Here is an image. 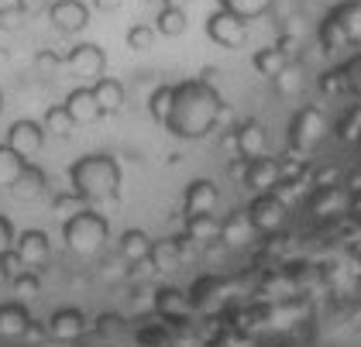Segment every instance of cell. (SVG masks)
I'll return each instance as SVG.
<instances>
[{
	"mask_svg": "<svg viewBox=\"0 0 361 347\" xmlns=\"http://www.w3.org/2000/svg\"><path fill=\"white\" fill-rule=\"evenodd\" d=\"M224 117V100L221 93L210 86L207 80H186L172 86V104L166 114V128L176 138H207V134L217 128V121Z\"/></svg>",
	"mask_w": 361,
	"mask_h": 347,
	"instance_id": "6da1fadb",
	"label": "cell"
},
{
	"mask_svg": "<svg viewBox=\"0 0 361 347\" xmlns=\"http://www.w3.org/2000/svg\"><path fill=\"white\" fill-rule=\"evenodd\" d=\"M69 183L86 203H107L121 193V165L114 155H83L73 162Z\"/></svg>",
	"mask_w": 361,
	"mask_h": 347,
	"instance_id": "7a4b0ae2",
	"label": "cell"
},
{
	"mask_svg": "<svg viewBox=\"0 0 361 347\" xmlns=\"http://www.w3.org/2000/svg\"><path fill=\"white\" fill-rule=\"evenodd\" d=\"M107 231H111V227H107V220L97 214V210H90V207H83L80 214L66 217V224H62L66 248H69V251H76V255H83V258L97 255V251L104 248Z\"/></svg>",
	"mask_w": 361,
	"mask_h": 347,
	"instance_id": "3957f363",
	"label": "cell"
},
{
	"mask_svg": "<svg viewBox=\"0 0 361 347\" xmlns=\"http://www.w3.org/2000/svg\"><path fill=\"white\" fill-rule=\"evenodd\" d=\"M324 134H327V117H324L320 107H303L293 117V124H289V141H293V152L296 155L317 148L324 141Z\"/></svg>",
	"mask_w": 361,
	"mask_h": 347,
	"instance_id": "277c9868",
	"label": "cell"
},
{
	"mask_svg": "<svg viewBox=\"0 0 361 347\" xmlns=\"http://www.w3.org/2000/svg\"><path fill=\"white\" fill-rule=\"evenodd\" d=\"M62 66L76 76V80H83L86 86H93V83L104 76V69H107V55L100 45H93V42H83V45H76L73 52L62 59Z\"/></svg>",
	"mask_w": 361,
	"mask_h": 347,
	"instance_id": "5b68a950",
	"label": "cell"
},
{
	"mask_svg": "<svg viewBox=\"0 0 361 347\" xmlns=\"http://www.w3.org/2000/svg\"><path fill=\"white\" fill-rule=\"evenodd\" d=\"M248 217H251V224H255V231H262V234H276L279 227L286 224V200L279 196L276 189L258 193V196L251 200Z\"/></svg>",
	"mask_w": 361,
	"mask_h": 347,
	"instance_id": "8992f818",
	"label": "cell"
},
{
	"mask_svg": "<svg viewBox=\"0 0 361 347\" xmlns=\"http://www.w3.org/2000/svg\"><path fill=\"white\" fill-rule=\"evenodd\" d=\"M207 35H210V42H217L221 49H241L245 42H248V21H241L238 14H231V11H217V14H210L207 18Z\"/></svg>",
	"mask_w": 361,
	"mask_h": 347,
	"instance_id": "52a82bcc",
	"label": "cell"
},
{
	"mask_svg": "<svg viewBox=\"0 0 361 347\" xmlns=\"http://www.w3.org/2000/svg\"><path fill=\"white\" fill-rule=\"evenodd\" d=\"M7 145L21 155V159H35L45 145V128L38 121H14L11 131H7Z\"/></svg>",
	"mask_w": 361,
	"mask_h": 347,
	"instance_id": "ba28073f",
	"label": "cell"
},
{
	"mask_svg": "<svg viewBox=\"0 0 361 347\" xmlns=\"http://www.w3.org/2000/svg\"><path fill=\"white\" fill-rule=\"evenodd\" d=\"M49 21L66 35H76L90 21V7L83 0H56V4H49Z\"/></svg>",
	"mask_w": 361,
	"mask_h": 347,
	"instance_id": "9c48e42d",
	"label": "cell"
},
{
	"mask_svg": "<svg viewBox=\"0 0 361 347\" xmlns=\"http://www.w3.org/2000/svg\"><path fill=\"white\" fill-rule=\"evenodd\" d=\"M221 203V193L214 186V179H193L186 186V196H183V210L186 217H196V214H214Z\"/></svg>",
	"mask_w": 361,
	"mask_h": 347,
	"instance_id": "30bf717a",
	"label": "cell"
},
{
	"mask_svg": "<svg viewBox=\"0 0 361 347\" xmlns=\"http://www.w3.org/2000/svg\"><path fill=\"white\" fill-rule=\"evenodd\" d=\"M14 258L28 268L45 265L49 262V234L45 231H25V234H18V241H14Z\"/></svg>",
	"mask_w": 361,
	"mask_h": 347,
	"instance_id": "8fae6325",
	"label": "cell"
},
{
	"mask_svg": "<svg viewBox=\"0 0 361 347\" xmlns=\"http://www.w3.org/2000/svg\"><path fill=\"white\" fill-rule=\"evenodd\" d=\"M234 148H238V155H241L245 162L262 159V155L269 152V134H265V124H262V121H245V124L238 128Z\"/></svg>",
	"mask_w": 361,
	"mask_h": 347,
	"instance_id": "7c38bea8",
	"label": "cell"
},
{
	"mask_svg": "<svg viewBox=\"0 0 361 347\" xmlns=\"http://www.w3.org/2000/svg\"><path fill=\"white\" fill-rule=\"evenodd\" d=\"M62 107L69 110V117H73L76 124H93L97 117H104V110H100L97 97H93V86H76V90L66 97Z\"/></svg>",
	"mask_w": 361,
	"mask_h": 347,
	"instance_id": "4fadbf2b",
	"label": "cell"
},
{
	"mask_svg": "<svg viewBox=\"0 0 361 347\" xmlns=\"http://www.w3.org/2000/svg\"><path fill=\"white\" fill-rule=\"evenodd\" d=\"M183 241L186 238H166V241H152V255L148 265L155 272H176L183 265Z\"/></svg>",
	"mask_w": 361,
	"mask_h": 347,
	"instance_id": "5bb4252c",
	"label": "cell"
},
{
	"mask_svg": "<svg viewBox=\"0 0 361 347\" xmlns=\"http://www.w3.org/2000/svg\"><path fill=\"white\" fill-rule=\"evenodd\" d=\"M279 179H282V165L276 159H251L248 162V186L258 189V193H269V189L279 186Z\"/></svg>",
	"mask_w": 361,
	"mask_h": 347,
	"instance_id": "9a60e30c",
	"label": "cell"
},
{
	"mask_svg": "<svg viewBox=\"0 0 361 347\" xmlns=\"http://www.w3.org/2000/svg\"><path fill=\"white\" fill-rule=\"evenodd\" d=\"M49 334L59 337V341H76V337L86 334V317L80 310H59L49 320Z\"/></svg>",
	"mask_w": 361,
	"mask_h": 347,
	"instance_id": "2e32d148",
	"label": "cell"
},
{
	"mask_svg": "<svg viewBox=\"0 0 361 347\" xmlns=\"http://www.w3.org/2000/svg\"><path fill=\"white\" fill-rule=\"evenodd\" d=\"M148 255H152V238H148L145 231L131 227V231L121 234V258H124L128 265H145Z\"/></svg>",
	"mask_w": 361,
	"mask_h": 347,
	"instance_id": "e0dca14e",
	"label": "cell"
},
{
	"mask_svg": "<svg viewBox=\"0 0 361 347\" xmlns=\"http://www.w3.org/2000/svg\"><path fill=\"white\" fill-rule=\"evenodd\" d=\"M221 238L227 241L231 248H245V244L255 238V224H251L248 210H238V214L227 217L221 224Z\"/></svg>",
	"mask_w": 361,
	"mask_h": 347,
	"instance_id": "ac0fdd59",
	"label": "cell"
},
{
	"mask_svg": "<svg viewBox=\"0 0 361 347\" xmlns=\"http://www.w3.org/2000/svg\"><path fill=\"white\" fill-rule=\"evenodd\" d=\"M28 327H31V313L18 299L0 306V334L4 337H21V334H28Z\"/></svg>",
	"mask_w": 361,
	"mask_h": 347,
	"instance_id": "d6986e66",
	"label": "cell"
},
{
	"mask_svg": "<svg viewBox=\"0 0 361 347\" xmlns=\"http://www.w3.org/2000/svg\"><path fill=\"white\" fill-rule=\"evenodd\" d=\"M93 97L104 114H117L124 107V86H121V80H111V76H100L93 83Z\"/></svg>",
	"mask_w": 361,
	"mask_h": 347,
	"instance_id": "ffe728a7",
	"label": "cell"
},
{
	"mask_svg": "<svg viewBox=\"0 0 361 347\" xmlns=\"http://www.w3.org/2000/svg\"><path fill=\"white\" fill-rule=\"evenodd\" d=\"M11 193L18 196V200H35V196H42L45 193V172L38 169V165H25V172L14 179V186H11Z\"/></svg>",
	"mask_w": 361,
	"mask_h": 347,
	"instance_id": "44dd1931",
	"label": "cell"
},
{
	"mask_svg": "<svg viewBox=\"0 0 361 347\" xmlns=\"http://www.w3.org/2000/svg\"><path fill=\"white\" fill-rule=\"evenodd\" d=\"M331 14L341 21L344 35H348V42H351V45H361V4H358V0L341 4L337 11H331Z\"/></svg>",
	"mask_w": 361,
	"mask_h": 347,
	"instance_id": "7402d4cb",
	"label": "cell"
},
{
	"mask_svg": "<svg viewBox=\"0 0 361 347\" xmlns=\"http://www.w3.org/2000/svg\"><path fill=\"white\" fill-rule=\"evenodd\" d=\"M25 165H28V159H21V155L4 141V145H0V189L14 186V179L25 172Z\"/></svg>",
	"mask_w": 361,
	"mask_h": 347,
	"instance_id": "603a6c76",
	"label": "cell"
},
{
	"mask_svg": "<svg viewBox=\"0 0 361 347\" xmlns=\"http://www.w3.org/2000/svg\"><path fill=\"white\" fill-rule=\"evenodd\" d=\"M155 31L166 35V38L183 35V31H186V11L176 7V4H162V11H159V18H155Z\"/></svg>",
	"mask_w": 361,
	"mask_h": 347,
	"instance_id": "cb8c5ba5",
	"label": "cell"
},
{
	"mask_svg": "<svg viewBox=\"0 0 361 347\" xmlns=\"http://www.w3.org/2000/svg\"><path fill=\"white\" fill-rule=\"evenodd\" d=\"M217 234H221V220L214 214L186 217V238L190 241H214Z\"/></svg>",
	"mask_w": 361,
	"mask_h": 347,
	"instance_id": "d4e9b609",
	"label": "cell"
},
{
	"mask_svg": "<svg viewBox=\"0 0 361 347\" xmlns=\"http://www.w3.org/2000/svg\"><path fill=\"white\" fill-rule=\"evenodd\" d=\"M344 207H348V193H341L337 186L320 189V193L313 196V203H310V210H313V214H320V217L337 214V210H344Z\"/></svg>",
	"mask_w": 361,
	"mask_h": 347,
	"instance_id": "484cf974",
	"label": "cell"
},
{
	"mask_svg": "<svg viewBox=\"0 0 361 347\" xmlns=\"http://www.w3.org/2000/svg\"><path fill=\"white\" fill-rule=\"evenodd\" d=\"M251 62H255V69H258L262 76H279V73L289 66V59H286V52H282L279 45H272V49H258Z\"/></svg>",
	"mask_w": 361,
	"mask_h": 347,
	"instance_id": "4316f807",
	"label": "cell"
},
{
	"mask_svg": "<svg viewBox=\"0 0 361 347\" xmlns=\"http://www.w3.org/2000/svg\"><path fill=\"white\" fill-rule=\"evenodd\" d=\"M221 7L238 14L241 21H255V18H262L272 7V0H221Z\"/></svg>",
	"mask_w": 361,
	"mask_h": 347,
	"instance_id": "83f0119b",
	"label": "cell"
},
{
	"mask_svg": "<svg viewBox=\"0 0 361 347\" xmlns=\"http://www.w3.org/2000/svg\"><path fill=\"white\" fill-rule=\"evenodd\" d=\"M42 128H45V131H52V134H59V138H66V134H73L76 121L69 117V110L62 107V104H56V107L45 110V121H42Z\"/></svg>",
	"mask_w": 361,
	"mask_h": 347,
	"instance_id": "f1b7e54d",
	"label": "cell"
},
{
	"mask_svg": "<svg viewBox=\"0 0 361 347\" xmlns=\"http://www.w3.org/2000/svg\"><path fill=\"white\" fill-rule=\"evenodd\" d=\"M155 306H159L162 317H186L190 313V303L183 299L179 289H162V293L155 296Z\"/></svg>",
	"mask_w": 361,
	"mask_h": 347,
	"instance_id": "f546056e",
	"label": "cell"
},
{
	"mask_svg": "<svg viewBox=\"0 0 361 347\" xmlns=\"http://www.w3.org/2000/svg\"><path fill=\"white\" fill-rule=\"evenodd\" d=\"M276 80V90L282 93V97H296L300 93V86H303V76H300V69H296V62H289L279 76H272Z\"/></svg>",
	"mask_w": 361,
	"mask_h": 347,
	"instance_id": "4dcf8cb0",
	"label": "cell"
},
{
	"mask_svg": "<svg viewBox=\"0 0 361 347\" xmlns=\"http://www.w3.org/2000/svg\"><path fill=\"white\" fill-rule=\"evenodd\" d=\"M169 104H172V86H159L155 93H152V100H148V114L159 121V124H166V114H169Z\"/></svg>",
	"mask_w": 361,
	"mask_h": 347,
	"instance_id": "1f68e13d",
	"label": "cell"
},
{
	"mask_svg": "<svg viewBox=\"0 0 361 347\" xmlns=\"http://www.w3.org/2000/svg\"><path fill=\"white\" fill-rule=\"evenodd\" d=\"M128 45H131L135 52H148V49L155 45V28L135 25L131 31H128Z\"/></svg>",
	"mask_w": 361,
	"mask_h": 347,
	"instance_id": "d6a6232c",
	"label": "cell"
},
{
	"mask_svg": "<svg viewBox=\"0 0 361 347\" xmlns=\"http://www.w3.org/2000/svg\"><path fill=\"white\" fill-rule=\"evenodd\" d=\"M83 196H80V193H73V196H59L56 200V210L62 217H73V214H80V210H83Z\"/></svg>",
	"mask_w": 361,
	"mask_h": 347,
	"instance_id": "836d02e7",
	"label": "cell"
},
{
	"mask_svg": "<svg viewBox=\"0 0 361 347\" xmlns=\"http://www.w3.org/2000/svg\"><path fill=\"white\" fill-rule=\"evenodd\" d=\"M14 241H18L14 224H11L7 217H0V255H11V251H14Z\"/></svg>",
	"mask_w": 361,
	"mask_h": 347,
	"instance_id": "e575fe53",
	"label": "cell"
},
{
	"mask_svg": "<svg viewBox=\"0 0 361 347\" xmlns=\"http://www.w3.org/2000/svg\"><path fill=\"white\" fill-rule=\"evenodd\" d=\"M49 7V0H18V11L21 14H42Z\"/></svg>",
	"mask_w": 361,
	"mask_h": 347,
	"instance_id": "d590c367",
	"label": "cell"
},
{
	"mask_svg": "<svg viewBox=\"0 0 361 347\" xmlns=\"http://www.w3.org/2000/svg\"><path fill=\"white\" fill-rule=\"evenodd\" d=\"M14 289L18 293H38V279L35 275H18L14 279Z\"/></svg>",
	"mask_w": 361,
	"mask_h": 347,
	"instance_id": "8d00e7d4",
	"label": "cell"
},
{
	"mask_svg": "<svg viewBox=\"0 0 361 347\" xmlns=\"http://www.w3.org/2000/svg\"><path fill=\"white\" fill-rule=\"evenodd\" d=\"M11 262H14V251L11 255H0V286L11 282Z\"/></svg>",
	"mask_w": 361,
	"mask_h": 347,
	"instance_id": "74e56055",
	"label": "cell"
},
{
	"mask_svg": "<svg viewBox=\"0 0 361 347\" xmlns=\"http://www.w3.org/2000/svg\"><path fill=\"white\" fill-rule=\"evenodd\" d=\"M35 62H38V69H56V66H62V59H59V55H52V52H42Z\"/></svg>",
	"mask_w": 361,
	"mask_h": 347,
	"instance_id": "f35d334b",
	"label": "cell"
},
{
	"mask_svg": "<svg viewBox=\"0 0 361 347\" xmlns=\"http://www.w3.org/2000/svg\"><path fill=\"white\" fill-rule=\"evenodd\" d=\"M93 7L104 14H114V11H121V0H93Z\"/></svg>",
	"mask_w": 361,
	"mask_h": 347,
	"instance_id": "ab89813d",
	"label": "cell"
},
{
	"mask_svg": "<svg viewBox=\"0 0 361 347\" xmlns=\"http://www.w3.org/2000/svg\"><path fill=\"white\" fill-rule=\"evenodd\" d=\"M348 73H351V86L361 93V59H355V66H351Z\"/></svg>",
	"mask_w": 361,
	"mask_h": 347,
	"instance_id": "60d3db41",
	"label": "cell"
},
{
	"mask_svg": "<svg viewBox=\"0 0 361 347\" xmlns=\"http://www.w3.org/2000/svg\"><path fill=\"white\" fill-rule=\"evenodd\" d=\"M117 317H100V330H104V334H114V330H117Z\"/></svg>",
	"mask_w": 361,
	"mask_h": 347,
	"instance_id": "b9f144b4",
	"label": "cell"
},
{
	"mask_svg": "<svg viewBox=\"0 0 361 347\" xmlns=\"http://www.w3.org/2000/svg\"><path fill=\"white\" fill-rule=\"evenodd\" d=\"M145 4H169V0H145Z\"/></svg>",
	"mask_w": 361,
	"mask_h": 347,
	"instance_id": "7bdbcfd3",
	"label": "cell"
},
{
	"mask_svg": "<svg viewBox=\"0 0 361 347\" xmlns=\"http://www.w3.org/2000/svg\"><path fill=\"white\" fill-rule=\"evenodd\" d=\"M0 110H4V93H0Z\"/></svg>",
	"mask_w": 361,
	"mask_h": 347,
	"instance_id": "ee69618b",
	"label": "cell"
}]
</instances>
